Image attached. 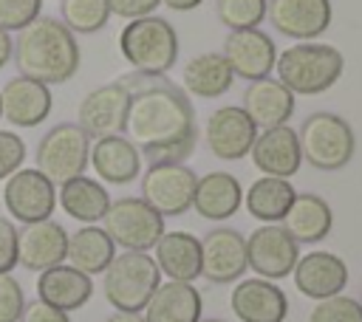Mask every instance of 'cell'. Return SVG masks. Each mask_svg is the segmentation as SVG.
<instances>
[{
	"label": "cell",
	"instance_id": "1",
	"mask_svg": "<svg viewBox=\"0 0 362 322\" xmlns=\"http://www.w3.org/2000/svg\"><path fill=\"white\" fill-rule=\"evenodd\" d=\"M130 90L127 105V138L150 164H184L198 141L195 107L184 88L167 79V73H127L122 76Z\"/></svg>",
	"mask_w": 362,
	"mask_h": 322
},
{
	"label": "cell",
	"instance_id": "2",
	"mask_svg": "<svg viewBox=\"0 0 362 322\" xmlns=\"http://www.w3.org/2000/svg\"><path fill=\"white\" fill-rule=\"evenodd\" d=\"M11 59L20 76H28L42 85H62L68 82L82 62L76 34L65 28L62 20L40 14L25 28L17 31Z\"/></svg>",
	"mask_w": 362,
	"mask_h": 322
},
{
	"label": "cell",
	"instance_id": "3",
	"mask_svg": "<svg viewBox=\"0 0 362 322\" xmlns=\"http://www.w3.org/2000/svg\"><path fill=\"white\" fill-rule=\"evenodd\" d=\"M277 82L294 96H314L334 88L345 71V56L325 42H297L277 54Z\"/></svg>",
	"mask_w": 362,
	"mask_h": 322
},
{
	"label": "cell",
	"instance_id": "4",
	"mask_svg": "<svg viewBox=\"0 0 362 322\" xmlns=\"http://www.w3.org/2000/svg\"><path fill=\"white\" fill-rule=\"evenodd\" d=\"M119 51L139 73H167L178 62V34L158 14L136 17L122 28Z\"/></svg>",
	"mask_w": 362,
	"mask_h": 322
},
{
	"label": "cell",
	"instance_id": "5",
	"mask_svg": "<svg viewBox=\"0 0 362 322\" xmlns=\"http://www.w3.org/2000/svg\"><path fill=\"white\" fill-rule=\"evenodd\" d=\"M161 282V271L147 251H122L102 271V291L113 311L141 314Z\"/></svg>",
	"mask_w": 362,
	"mask_h": 322
},
{
	"label": "cell",
	"instance_id": "6",
	"mask_svg": "<svg viewBox=\"0 0 362 322\" xmlns=\"http://www.w3.org/2000/svg\"><path fill=\"white\" fill-rule=\"evenodd\" d=\"M297 138H300L303 161H308L314 169H322V172L342 169L356 150V136L351 124L342 116L328 110L311 113L297 130Z\"/></svg>",
	"mask_w": 362,
	"mask_h": 322
},
{
	"label": "cell",
	"instance_id": "7",
	"mask_svg": "<svg viewBox=\"0 0 362 322\" xmlns=\"http://www.w3.org/2000/svg\"><path fill=\"white\" fill-rule=\"evenodd\" d=\"M90 155V138L76 121L54 124L37 144L34 164L37 169L57 186L76 175H85Z\"/></svg>",
	"mask_w": 362,
	"mask_h": 322
},
{
	"label": "cell",
	"instance_id": "8",
	"mask_svg": "<svg viewBox=\"0 0 362 322\" xmlns=\"http://www.w3.org/2000/svg\"><path fill=\"white\" fill-rule=\"evenodd\" d=\"M102 229L113 246H122L124 251H150L164 234V217L141 198H119L110 201Z\"/></svg>",
	"mask_w": 362,
	"mask_h": 322
},
{
	"label": "cell",
	"instance_id": "9",
	"mask_svg": "<svg viewBox=\"0 0 362 322\" xmlns=\"http://www.w3.org/2000/svg\"><path fill=\"white\" fill-rule=\"evenodd\" d=\"M198 175L184 164H150L141 175V201L161 217H178L192 206Z\"/></svg>",
	"mask_w": 362,
	"mask_h": 322
},
{
	"label": "cell",
	"instance_id": "10",
	"mask_svg": "<svg viewBox=\"0 0 362 322\" xmlns=\"http://www.w3.org/2000/svg\"><path fill=\"white\" fill-rule=\"evenodd\" d=\"M300 260V243L280 226L263 223L246 237V263L263 280H283L294 271Z\"/></svg>",
	"mask_w": 362,
	"mask_h": 322
},
{
	"label": "cell",
	"instance_id": "11",
	"mask_svg": "<svg viewBox=\"0 0 362 322\" xmlns=\"http://www.w3.org/2000/svg\"><path fill=\"white\" fill-rule=\"evenodd\" d=\"M127 105L130 90L122 79L93 88L82 96L76 107V124L88 133V138H105V136H122L127 124Z\"/></svg>",
	"mask_w": 362,
	"mask_h": 322
},
{
	"label": "cell",
	"instance_id": "12",
	"mask_svg": "<svg viewBox=\"0 0 362 322\" xmlns=\"http://www.w3.org/2000/svg\"><path fill=\"white\" fill-rule=\"evenodd\" d=\"M3 203L17 223H37L48 220L57 209V186L37 169H17L14 175L6 178L3 186Z\"/></svg>",
	"mask_w": 362,
	"mask_h": 322
},
{
	"label": "cell",
	"instance_id": "13",
	"mask_svg": "<svg viewBox=\"0 0 362 322\" xmlns=\"http://www.w3.org/2000/svg\"><path fill=\"white\" fill-rule=\"evenodd\" d=\"M255 136H257V127L252 124L246 110L238 105L215 107L204 124L206 150L221 161H238V158L249 155Z\"/></svg>",
	"mask_w": 362,
	"mask_h": 322
},
{
	"label": "cell",
	"instance_id": "14",
	"mask_svg": "<svg viewBox=\"0 0 362 322\" xmlns=\"http://www.w3.org/2000/svg\"><path fill=\"white\" fill-rule=\"evenodd\" d=\"M246 268H249L246 237L238 229L218 226L204 234L201 240V277L204 280L215 285H226V282L240 280Z\"/></svg>",
	"mask_w": 362,
	"mask_h": 322
},
{
	"label": "cell",
	"instance_id": "15",
	"mask_svg": "<svg viewBox=\"0 0 362 322\" xmlns=\"http://www.w3.org/2000/svg\"><path fill=\"white\" fill-rule=\"evenodd\" d=\"M223 59L229 62L232 73L255 82L272 73L274 62H277V48L272 42V37L260 28H243V31H229L223 40Z\"/></svg>",
	"mask_w": 362,
	"mask_h": 322
},
{
	"label": "cell",
	"instance_id": "16",
	"mask_svg": "<svg viewBox=\"0 0 362 322\" xmlns=\"http://www.w3.org/2000/svg\"><path fill=\"white\" fill-rule=\"evenodd\" d=\"M272 28L291 40H317L331 25V0H269Z\"/></svg>",
	"mask_w": 362,
	"mask_h": 322
},
{
	"label": "cell",
	"instance_id": "17",
	"mask_svg": "<svg viewBox=\"0 0 362 322\" xmlns=\"http://www.w3.org/2000/svg\"><path fill=\"white\" fill-rule=\"evenodd\" d=\"M68 232L57 220H37L17 229V266L28 271H45L65 263Z\"/></svg>",
	"mask_w": 362,
	"mask_h": 322
},
{
	"label": "cell",
	"instance_id": "18",
	"mask_svg": "<svg viewBox=\"0 0 362 322\" xmlns=\"http://www.w3.org/2000/svg\"><path fill=\"white\" fill-rule=\"evenodd\" d=\"M0 107L11 127H37L48 119L54 96L48 85L28 76H14L0 88Z\"/></svg>",
	"mask_w": 362,
	"mask_h": 322
},
{
	"label": "cell",
	"instance_id": "19",
	"mask_svg": "<svg viewBox=\"0 0 362 322\" xmlns=\"http://www.w3.org/2000/svg\"><path fill=\"white\" fill-rule=\"evenodd\" d=\"M249 155H252V164L263 175H272V178H291L303 164L297 130H291L288 124L257 130Z\"/></svg>",
	"mask_w": 362,
	"mask_h": 322
},
{
	"label": "cell",
	"instance_id": "20",
	"mask_svg": "<svg viewBox=\"0 0 362 322\" xmlns=\"http://www.w3.org/2000/svg\"><path fill=\"white\" fill-rule=\"evenodd\" d=\"M294 285L303 297L320 302L328 297H337L348 285V266L342 257L331 251H308L294 266Z\"/></svg>",
	"mask_w": 362,
	"mask_h": 322
},
{
	"label": "cell",
	"instance_id": "21",
	"mask_svg": "<svg viewBox=\"0 0 362 322\" xmlns=\"http://www.w3.org/2000/svg\"><path fill=\"white\" fill-rule=\"evenodd\" d=\"M229 305L240 322H283L288 314V299L283 288L263 277L240 280L232 288Z\"/></svg>",
	"mask_w": 362,
	"mask_h": 322
},
{
	"label": "cell",
	"instance_id": "22",
	"mask_svg": "<svg viewBox=\"0 0 362 322\" xmlns=\"http://www.w3.org/2000/svg\"><path fill=\"white\" fill-rule=\"evenodd\" d=\"M88 164L105 184H130L141 175V153L127 136H105L90 144Z\"/></svg>",
	"mask_w": 362,
	"mask_h": 322
},
{
	"label": "cell",
	"instance_id": "23",
	"mask_svg": "<svg viewBox=\"0 0 362 322\" xmlns=\"http://www.w3.org/2000/svg\"><path fill=\"white\" fill-rule=\"evenodd\" d=\"M243 110L257 130H272L291 119L294 93L277 79L263 76V79L249 82V88L243 90Z\"/></svg>",
	"mask_w": 362,
	"mask_h": 322
},
{
	"label": "cell",
	"instance_id": "24",
	"mask_svg": "<svg viewBox=\"0 0 362 322\" xmlns=\"http://www.w3.org/2000/svg\"><path fill=\"white\" fill-rule=\"evenodd\" d=\"M201 311H204V302L192 282L167 280V282H158L141 316L144 322H198Z\"/></svg>",
	"mask_w": 362,
	"mask_h": 322
},
{
	"label": "cell",
	"instance_id": "25",
	"mask_svg": "<svg viewBox=\"0 0 362 322\" xmlns=\"http://www.w3.org/2000/svg\"><path fill=\"white\" fill-rule=\"evenodd\" d=\"M93 294V282L88 274L76 271L68 263H59L54 268L40 271L37 277V299L71 314L76 308H82Z\"/></svg>",
	"mask_w": 362,
	"mask_h": 322
},
{
	"label": "cell",
	"instance_id": "26",
	"mask_svg": "<svg viewBox=\"0 0 362 322\" xmlns=\"http://www.w3.org/2000/svg\"><path fill=\"white\" fill-rule=\"evenodd\" d=\"M243 203V186L232 172H206L195 181L192 206L204 220H226Z\"/></svg>",
	"mask_w": 362,
	"mask_h": 322
},
{
	"label": "cell",
	"instance_id": "27",
	"mask_svg": "<svg viewBox=\"0 0 362 322\" xmlns=\"http://www.w3.org/2000/svg\"><path fill=\"white\" fill-rule=\"evenodd\" d=\"M280 226L294 237V243H320L328 237L334 226V212L325 198L314 192H300L294 195Z\"/></svg>",
	"mask_w": 362,
	"mask_h": 322
},
{
	"label": "cell",
	"instance_id": "28",
	"mask_svg": "<svg viewBox=\"0 0 362 322\" xmlns=\"http://www.w3.org/2000/svg\"><path fill=\"white\" fill-rule=\"evenodd\" d=\"M156 266L161 274L178 282H192L201 277V240L189 232H164L153 246Z\"/></svg>",
	"mask_w": 362,
	"mask_h": 322
},
{
	"label": "cell",
	"instance_id": "29",
	"mask_svg": "<svg viewBox=\"0 0 362 322\" xmlns=\"http://www.w3.org/2000/svg\"><path fill=\"white\" fill-rule=\"evenodd\" d=\"M57 203L62 206V212L79 223H99L110 206V195L102 186V181L88 178V175H76L65 184H59L57 192Z\"/></svg>",
	"mask_w": 362,
	"mask_h": 322
},
{
	"label": "cell",
	"instance_id": "30",
	"mask_svg": "<svg viewBox=\"0 0 362 322\" xmlns=\"http://www.w3.org/2000/svg\"><path fill=\"white\" fill-rule=\"evenodd\" d=\"M232 79H235V73H232L229 62L223 59V54H218V51H206V54L187 59V65L181 71L184 93H192L201 99L223 96L232 88Z\"/></svg>",
	"mask_w": 362,
	"mask_h": 322
},
{
	"label": "cell",
	"instance_id": "31",
	"mask_svg": "<svg viewBox=\"0 0 362 322\" xmlns=\"http://www.w3.org/2000/svg\"><path fill=\"white\" fill-rule=\"evenodd\" d=\"M116 257V246L113 240L107 237V232L102 226H82L76 229L74 234H68V251H65V260L68 266H74L76 271L93 277V274H102L110 260Z\"/></svg>",
	"mask_w": 362,
	"mask_h": 322
},
{
	"label": "cell",
	"instance_id": "32",
	"mask_svg": "<svg viewBox=\"0 0 362 322\" xmlns=\"http://www.w3.org/2000/svg\"><path fill=\"white\" fill-rule=\"evenodd\" d=\"M294 195L297 192H294V186H291L288 178L263 175L255 184H249V189L243 192V206L260 223H280L283 215L288 212Z\"/></svg>",
	"mask_w": 362,
	"mask_h": 322
},
{
	"label": "cell",
	"instance_id": "33",
	"mask_svg": "<svg viewBox=\"0 0 362 322\" xmlns=\"http://www.w3.org/2000/svg\"><path fill=\"white\" fill-rule=\"evenodd\" d=\"M59 20L74 34H96L107 25V0H59Z\"/></svg>",
	"mask_w": 362,
	"mask_h": 322
},
{
	"label": "cell",
	"instance_id": "34",
	"mask_svg": "<svg viewBox=\"0 0 362 322\" xmlns=\"http://www.w3.org/2000/svg\"><path fill=\"white\" fill-rule=\"evenodd\" d=\"M269 0H215V14L229 31L257 28L266 20Z\"/></svg>",
	"mask_w": 362,
	"mask_h": 322
},
{
	"label": "cell",
	"instance_id": "35",
	"mask_svg": "<svg viewBox=\"0 0 362 322\" xmlns=\"http://www.w3.org/2000/svg\"><path fill=\"white\" fill-rule=\"evenodd\" d=\"M308 322H362V305L354 297L337 294V297L320 299L311 308Z\"/></svg>",
	"mask_w": 362,
	"mask_h": 322
},
{
	"label": "cell",
	"instance_id": "36",
	"mask_svg": "<svg viewBox=\"0 0 362 322\" xmlns=\"http://www.w3.org/2000/svg\"><path fill=\"white\" fill-rule=\"evenodd\" d=\"M40 8L42 0H0V28H6L8 34L20 31L40 17Z\"/></svg>",
	"mask_w": 362,
	"mask_h": 322
},
{
	"label": "cell",
	"instance_id": "37",
	"mask_svg": "<svg viewBox=\"0 0 362 322\" xmlns=\"http://www.w3.org/2000/svg\"><path fill=\"white\" fill-rule=\"evenodd\" d=\"M23 161H25V141L11 130H0V181L23 169Z\"/></svg>",
	"mask_w": 362,
	"mask_h": 322
},
{
	"label": "cell",
	"instance_id": "38",
	"mask_svg": "<svg viewBox=\"0 0 362 322\" xmlns=\"http://www.w3.org/2000/svg\"><path fill=\"white\" fill-rule=\"evenodd\" d=\"M25 297L11 274H0V322H20Z\"/></svg>",
	"mask_w": 362,
	"mask_h": 322
},
{
	"label": "cell",
	"instance_id": "39",
	"mask_svg": "<svg viewBox=\"0 0 362 322\" xmlns=\"http://www.w3.org/2000/svg\"><path fill=\"white\" fill-rule=\"evenodd\" d=\"M17 266V226L11 217L0 215V274H11Z\"/></svg>",
	"mask_w": 362,
	"mask_h": 322
},
{
	"label": "cell",
	"instance_id": "40",
	"mask_svg": "<svg viewBox=\"0 0 362 322\" xmlns=\"http://www.w3.org/2000/svg\"><path fill=\"white\" fill-rule=\"evenodd\" d=\"M161 6V0H107L110 14L124 17V20H136V17H147Z\"/></svg>",
	"mask_w": 362,
	"mask_h": 322
},
{
	"label": "cell",
	"instance_id": "41",
	"mask_svg": "<svg viewBox=\"0 0 362 322\" xmlns=\"http://www.w3.org/2000/svg\"><path fill=\"white\" fill-rule=\"evenodd\" d=\"M20 322H71L65 311L42 302V299H34V302H25L23 314H20Z\"/></svg>",
	"mask_w": 362,
	"mask_h": 322
},
{
	"label": "cell",
	"instance_id": "42",
	"mask_svg": "<svg viewBox=\"0 0 362 322\" xmlns=\"http://www.w3.org/2000/svg\"><path fill=\"white\" fill-rule=\"evenodd\" d=\"M11 51H14V40L6 28H0V71L11 62Z\"/></svg>",
	"mask_w": 362,
	"mask_h": 322
},
{
	"label": "cell",
	"instance_id": "43",
	"mask_svg": "<svg viewBox=\"0 0 362 322\" xmlns=\"http://www.w3.org/2000/svg\"><path fill=\"white\" fill-rule=\"evenodd\" d=\"M204 0H161V6H167V8H173V11H192V8H198Z\"/></svg>",
	"mask_w": 362,
	"mask_h": 322
},
{
	"label": "cell",
	"instance_id": "44",
	"mask_svg": "<svg viewBox=\"0 0 362 322\" xmlns=\"http://www.w3.org/2000/svg\"><path fill=\"white\" fill-rule=\"evenodd\" d=\"M105 322H144V316L141 314H127V311H116V314H110Z\"/></svg>",
	"mask_w": 362,
	"mask_h": 322
},
{
	"label": "cell",
	"instance_id": "45",
	"mask_svg": "<svg viewBox=\"0 0 362 322\" xmlns=\"http://www.w3.org/2000/svg\"><path fill=\"white\" fill-rule=\"evenodd\" d=\"M198 322H223V319H198Z\"/></svg>",
	"mask_w": 362,
	"mask_h": 322
},
{
	"label": "cell",
	"instance_id": "46",
	"mask_svg": "<svg viewBox=\"0 0 362 322\" xmlns=\"http://www.w3.org/2000/svg\"><path fill=\"white\" fill-rule=\"evenodd\" d=\"M0 119H3V107H0Z\"/></svg>",
	"mask_w": 362,
	"mask_h": 322
},
{
	"label": "cell",
	"instance_id": "47",
	"mask_svg": "<svg viewBox=\"0 0 362 322\" xmlns=\"http://www.w3.org/2000/svg\"><path fill=\"white\" fill-rule=\"evenodd\" d=\"M359 305H362V302H359Z\"/></svg>",
	"mask_w": 362,
	"mask_h": 322
}]
</instances>
